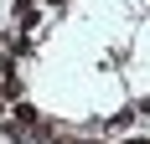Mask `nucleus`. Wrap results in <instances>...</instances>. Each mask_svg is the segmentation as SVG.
Masks as SVG:
<instances>
[{"label":"nucleus","mask_w":150,"mask_h":144,"mask_svg":"<svg viewBox=\"0 0 150 144\" xmlns=\"http://www.w3.org/2000/svg\"><path fill=\"white\" fill-rule=\"evenodd\" d=\"M140 113H145V118H150V98H145V103H140Z\"/></svg>","instance_id":"nucleus-1"},{"label":"nucleus","mask_w":150,"mask_h":144,"mask_svg":"<svg viewBox=\"0 0 150 144\" xmlns=\"http://www.w3.org/2000/svg\"><path fill=\"white\" fill-rule=\"evenodd\" d=\"M124 144H145V139H124Z\"/></svg>","instance_id":"nucleus-2"},{"label":"nucleus","mask_w":150,"mask_h":144,"mask_svg":"<svg viewBox=\"0 0 150 144\" xmlns=\"http://www.w3.org/2000/svg\"><path fill=\"white\" fill-rule=\"evenodd\" d=\"M88 144H98V139H88Z\"/></svg>","instance_id":"nucleus-3"}]
</instances>
